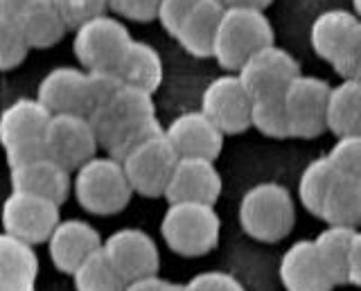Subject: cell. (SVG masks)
<instances>
[{
  "mask_svg": "<svg viewBox=\"0 0 361 291\" xmlns=\"http://www.w3.org/2000/svg\"><path fill=\"white\" fill-rule=\"evenodd\" d=\"M224 12H226V5L221 0H199V3L192 7V12L183 18V23L176 30L174 39L180 43V48L192 54V57H197V59L212 57L214 37H217Z\"/></svg>",
  "mask_w": 361,
  "mask_h": 291,
  "instance_id": "44dd1931",
  "label": "cell"
},
{
  "mask_svg": "<svg viewBox=\"0 0 361 291\" xmlns=\"http://www.w3.org/2000/svg\"><path fill=\"white\" fill-rule=\"evenodd\" d=\"M32 46L18 25L16 18L0 14V68L11 70L25 61Z\"/></svg>",
  "mask_w": 361,
  "mask_h": 291,
  "instance_id": "1f68e13d",
  "label": "cell"
},
{
  "mask_svg": "<svg viewBox=\"0 0 361 291\" xmlns=\"http://www.w3.org/2000/svg\"><path fill=\"white\" fill-rule=\"evenodd\" d=\"M280 280L287 291H332L336 285L316 253L314 240L291 244L280 260Z\"/></svg>",
  "mask_w": 361,
  "mask_h": 291,
  "instance_id": "ffe728a7",
  "label": "cell"
},
{
  "mask_svg": "<svg viewBox=\"0 0 361 291\" xmlns=\"http://www.w3.org/2000/svg\"><path fill=\"white\" fill-rule=\"evenodd\" d=\"M338 176V170L330 161V156L314 159L302 170L298 178V199L305 210H310L314 217L321 215V208L325 204V197L330 192L334 178Z\"/></svg>",
  "mask_w": 361,
  "mask_h": 291,
  "instance_id": "f1b7e54d",
  "label": "cell"
},
{
  "mask_svg": "<svg viewBox=\"0 0 361 291\" xmlns=\"http://www.w3.org/2000/svg\"><path fill=\"white\" fill-rule=\"evenodd\" d=\"M11 190H23V192H34L41 197H48L56 204H63L71 194L73 181L71 170L50 159L48 154L32 159L25 163L11 165Z\"/></svg>",
  "mask_w": 361,
  "mask_h": 291,
  "instance_id": "d6986e66",
  "label": "cell"
},
{
  "mask_svg": "<svg viewBox=\"0 0 361 291\" xmlns=\"http://www.w3.org/2000/svg\"><path fill=\"white\" fill-rule=\"evenodd\" d=\"M50 120L52 113L39 97H20L3 111L0 138L9 167L45 156V133Z\"/></svg>",
  "mask_w": 361,
  "mask_h": 291,
  "instance_id": "8992f818",
  "label": "cell"
},
{
  "mask_svg": "<svg viewBox=\"0 0 361 291\" xmlns=\"http://www.w3.org/2000/svg\"><path fill=\"white\" fill-rule=\"evenodd\" d=\"M319 217L332 226H361V178L338 174Z\"/></svg>",
  "mask_w": 361,
  "mask_h": 291,
  "instance_id": "4316f807",
  "label": "cell"
},
{
  "mask_svg": "<svg viewBox=\"0 0 361 291\" xmlns=\"http://www.w3.org/2000/svg\"><path fill=\"white\" fill-rule=\"evenodd\" d=\"M32 246L16 235H0V291L37 289L39 257Z\"/></svg>",
  "mask_w": 361,
  "mask_h": 291,
  "instance_id": "7402d4cb",
  "label": "cell"
},
{
  "mask_svg": "<svg viewBox=\"0 0 361 291\" xmlns=\"http://www.w3.org/2000/svg\"><path fill=\"white\" fill-rule=\"evenodd\" d=\"M99 138L88 116L54 113L45 133V154L68 170H79L84 163L95 159Z\"/></svg>",
  "mask_w": 361,
  "mask_h": 291,
  "instance_id": "8fae6325",
  "label": "cell"
},
{
  "mask_svg": "<svg viewBox=\"0 0 361 291\" xmlns=\"http://www.w3.org/2000/svg\"><path fill=\"white\" fill-rule=\"evenodd\" d=\"M237 75H240V80L244 82L246 91L253 95V99L278 97L285 95L289 84L300 75V66L285 48L271 43V46L255 52L237 70Z\"/></svg>",
  "mask_w": 361,
  "mask_h": 291,
  "instance_id": "4fadbf2b",
  "label": "cell"
},
{
  "mask_svg": "<svg viewBox=\"0 0 361 291\" xmlns=\"http://www.w3.org/2000/svg\"><path fill=\"white\" fill-rule=\"evenodd\" d=\"M251 127H255L259 133H264L269 138H291V122L282 95L253 99Z\"/></svg>",
  "mask_w": 361,
  "mask_h": 291,
  "instance_id": "4dcf8cb0",
  "label": "cell"
},
{
  "mask_svg": "<svg viewBox=\"0 0 361 291\" xmlns=\"http://www.w3.org/2000/svg\"><path fill=\"white\" fill-rule=\"evenodd\" d=\"M77 291H124L127 283L113 266L109 255L104 253V246L77 266L73 273Z\"/></svg>",
  "mask_w": 361,
  "mask_h": 291,
  "instance_id": "f546056e",
  "label": "cell"
},
{
  "mask_svg": "<svg viewBox=\"0 0 361 291\" xmlns=\"http://www.w3.org/2000/svg\"><path fill=\"white\" fill-rule=\"evenodd\" d=\"M332 86L321 77L298 75L282 95L291 122V138H316L327 129Z\"/></svg>",
  "mask_w": 361,
  "mask_h": 291,
  "instance_id": "9c48e42d",
  "label": "cell"
},
{
  "mask_svg": "<svg viewBox=\"0 0 361 291\" xmlns=\"http://www.w3.org/2000/svg\"><path fill=\"white\" fill-rule=\"evenodd\" d=\"M359 59H361V23L355 27L353 35H350L345 48L341 50V54H338V59L334 61L332 68L345 80V77H353L355 66L359 63Z\"/></svg>",
  "mask_w": 361,
  "mask_h": 291,
  "instance_id": "f35d334b",
  "label": "cell"
},
{
  "mask_svg": "<svg viewBox=\"0 0 361 291\" xmlns=\"http://www.w3.org/2000/svg\"><path fill=\"white\" fill-rule=\"evenodd\" d=\"M161 291H188V287L185 285H178V283H167V280H165Z\"/></svg>",
  "mask_w": 361,
  "mask_h": 291,
  "instance_id": "ee69618b",
  "label": "cell"
},
{
  "mask_svg": "<svg viewBox=\"0 0 361 291\" xmlns=\"http://www.w3.org/2000/svg\"><path fill=\"white\" fill-rule=\"evenodd\" d=\"M199 0H161V7H158V16L156 20L161 23L169 35H176V30L183 23V18L192 12Z\"/></svg>",
  "mask_w": 361,
  "mask_h": 291,
  "instance_id": "74e56055",
  "label": "cell"
},
{
  "mask_svg": "<svg viewBox=\"0 0 361 291\" xmlns=\"http://www.w3.org/2000/svg\"><path fill=\"white\" fill-rule=\"evenodd\" d=\"M37 97L54 113H90V95H88V70L59 66L52 68L39 84Z\"/></svg>",
  "mask_w": 361,
  "mask_h": 291,
  "instance_id": "e0dca14e",
  "label": "cell"
},
{
  "mask_svg": "<svg viewBox=\"0 0 361 291\" xmlns=\"http://www.w3.org/2000/svg\"><path fill=\"white\" fill-rule=\"evenodd\" d=\"M274 43V27L264 9L226 7L214 37L212 57L224 70L237 73L255 52Z\"/></svg>",
  "mask_w": 361,
  "mask_h": 291,
  "instance_id": "7a4b0ae2",
  "label": "cell"
},
{
  "mask_svg": "<svg viewBox=\"0 0 361 291\" xmlns=\"http://www.w3.org/2000/svg\"><path fill=\"white\" fill-rule=\"evenodd\" d=\"M161 0H109V9L120 18L135 20V23H147L158 16Z\"/></svg>",
  "mask_w": 361,
  "mask_h": 291,
  "instance_id": "d590c367",
  "label": "cell"
},
{
  "mask_svg": "<svg viewBox=\"0 0 361 291\" xmlns=\"http://www.w3.org/2000/svg\"><path fill=\"white\" fill-rule=\"evenodd\" d=\"M88 120L93 122L99 144L118 161L142 140L165 131L156 118L154 93L129 84H124L109 104L95 109Z\"/></svg>",
  "mask_w": 361,
  "mask_h": 291,
  "instance_id": "6da1fadb",
  "label": "cell"
},
{
  "mask_svg": "<svg viewBox=\"0 0 361 291\" xmlns=\"http://www.w3.org/2000/svg\"><path fill=\"white\" fill-rule=\"evenodd\" d=\"M188 291H246L235 275L226 271H203L185 285Z\"/></svg>",
  "mask_w": 361,
  "mask_h": 291,
  "instance_id": "8d00e7d4",
  "label": "cell"
},
{
  "mask_svg": "<svg viewBox=\"0 0 361 291\" xmlns=\"http://www.w3.org/2000/svg\"><path fill=\"white\" fill-rule=\"evenodd\" d=\"M327 129L336 138L361 136V82L355 77H345L338 86H332Z\"/></svg>",
  "mask_w": 361,
  "mask_h": 291,
  "instance_id": "d4e9b609",
  "label": "cell"
},
{
  "mask_svg": "<svg viewBox=\"0 0 361 291\" xmlns=\"http://www.w3.org/2000/svg\"><path fill=\"white\" fill-rule=\"evenodd\" d=\"M56 9L61 12L68 27L75 30L86 20L95 18L99 14H106L109 0H52Z\"/></svg>",
  "mask_w": 361,
  "mask_h": 291,
  "instance_id": "e575fe53",
  "label": "cell"
},
{
  "mask_svg": "<svg viewBox=\"0 0 361 291\" xmlns=\"http://www.w3.org/2000/svg\"><path fill=\"white\" fill-rule=\"evenodd\" d=\"M178 151L169 142L167 133L161 131L156 136L142 140L138 147H133L122 159L124 170L138 194L147 199L165 197V190L169 185V178L174 174V167L178 163Z\"/></svg>",
  "mask_w": 361,
  "mask_h": 291,
  "instance_id": "ba28073f",
  "label": "cell"
},
{
  "mask_svg": "<svg viewBox=\"0 0 361 291\" xmlns=\"http://www.w3.org/2000/svg\"><path fill=\"white\" fill-rule=\"evenodd\" d=\"M104 253L124 278V283L158 275V266H161L158 246L152 235L140 228H120L111 233L109 240H104Z\"/></svg>",
  "mask_w": 361,
  "mask_h": 291,
  "instance_id": "5bb4252c",
  "label": "cell"
},
{
  "mask_svg": "<svg viewBox=\"0 0 361 291\" xmlns=\"http://www.w3.org/2000/svg\"><path fill=\"white\" fill-rule=\"evenodd\" d=\"M357 228L350 226H327L316 235L314 246L323 266L334 280V285H350V253H353Z\"/></svg>",
  "mask_w": 361,
  "mask_h": 291,
  "instance_id": "484cf974",
  "label": "cell"
},
{
  "mask_svg": "<svg viewBox=\"0 0 361 291\" xmlns=\"http://www.w3.org/2000/svg\"><path fill=\"white\" fill-rule=\"evenodd\" d=\"M221 194V174L214 167V161L199 156H180L174 174L165 190V199L174 201H201V204H217Z\"/></svg>",
  "mask_w": 361,
  "mask_h": 291,
  "instance_id": "2e32d148",
  "label": "cell"
},
{
  "mask_svg": "<svg viewBox=\"0 0 361 291\" xmlns=\"http://www.w3.org/2000/svg\"><path fill=\"white\" fill-rule=\"evenodd\" d=\"M353 7H355V14L361 18V0H353Z\"/></svg>",
  "mask_w": 361,
  "mask_h": 291,
  "instance_id": "bcb514c9",
  "label": "cell"
},
{
  "mask_svg": "<svg viewBox=\"0 0 361 291\" xmlns=\"http://www.w3.org/2000/svg\"><path fill=\"white\" fill-rule=\"evenodd\" d=\"M350 285L361 287V230H357L350 253Z\"/></svg>",
  "mask_w": 361,
  "mask_h": 291,
  "instance_id": "ab89813d",
  "label": "cell"
},
{
  "mask_svg": "<svg viewBox=\"0 0 361 291\" xmlns=\"http://www.w3.org/2000/svg\"><path fill=\"white\" fill-rule=\"evenodd\" d=\"M116 73L122 77L124 84L154 93L163 84V59L154 46L133 39Z\"/></svg>",
  "mask_w": 361,
  "mask_h": 291,
  "instance_id": "83f0119b",
  "label": "cell"
},
{
  "mask_svg": "<svg viewBox=\"0 0 361 291\" xmlns=\"http://www.w3.org/2000/svg\"><path fill=\"white\" fill-rule=\"evenodd\" d=\"M293 221H296V208L285 185L264 181L244 192L240 223L248 237L267 244L280 242L291 233Z\"/></svg>",
  "mask_w": 361,
  "mask_h": 291,
  "instance_id": "5b68a950",
  "label": "cell"
},
{
  "mask_svg": "<svg viewBox=\"0 0 361 291\" xmlns=\"http://www.w3.org/2000/svg\"><path fill=\"white\" fill-rule=\"evenodd\" d=\"M11 18L18 20L23 35H25L32 48H50L54 43H59L66 32L71 30L52 0H34L30 7Z\"/></svg>",
  "mask_w": 361,
  "mask_h": 291,
  "instance_id": "cb8c5ba5",
  "label": "cell"
},
{
  "mask_svg": "<svg viewBox=\"0 0 361 291\" xmlns=\"http://www.w3.org/2000/svg\"><path fill=\"white\" fill-rule=\"evenodd\" d=\"M201 111L219 125L224 133H242L251 127L253 95L237 73L212 80L201 97Z\"/></svg>",
  "mask_w": 361,
  "mask_h": 291,
  "instance_id": "7c38bea8",
  "label": "cell"
},
{
  "mask_svg": "<svg viewBox=\"0 0 361 291\" xmlns=\"http://www.w3.org/2000/svg\"><path fill=\"white\" fill-rule=\"evenodd\" d=\"M221 221L212 204L174 201L161 221V235L176 255L197 257L210 253L219 244Z\"/></svg>",
  "mask_w": 361,
  "mask_h": 291,
  "instance_id": "277c9868",
  "label": "cell"
},
{
  "mask_svg": "<svg viewBox=\"0 0 361 291\" xmlns=\"http://www.w3.org/2000/svg\"><path fill=\"white\" fill-rule=\"evenodd\" d=\"M131 32L120 18L99 14L75 27L73 48L86 70H118L131 46Z\"/></svg>",
  "mask_w": 361,
  "mask_h": 291,
  "instance_id": "52a82bcc",
  "label": "cell"
},
{
  "mask_svg": "<svg viewBox=\"0 0 361 291\" xmlns=\"http://www.w3.org/2000/svg\"><path fill=\"white\" fill-rule=\"evenodd\" d=\"M34 0H0V14L3 16H18L23 9L30 7Z\"/></svg>",
  "mask_w": 361,
  "mask_h": 291,
  "instance_id": "b9f144b4",
  "label": "cell"
},
{
  "mask_svg": "<svg viewBox=\"0 0 361 291\" xmlns=\"http://www.w3.org/2000/svg\"><path fill=\"white\" fill-rule=\"evenodd\" d=\"M361 23V18L355 12H345V9H327L314 18L310 30V41L314 52L319 54L323 61L334 66L338 54L345 48L350 35Z\"/></svg>",
  "mask_w": 361,
  "mask_h": 291,
  "instance_id": "603a6c76",
  "label": "cell"
},
{
  "mask_svg": "<svg viewBox=\"0 0 361 291\" xmlns=\"http://www.w3.org/2000/svg\"><path fill=\"white\" fill-rule=\"evenodd\" d=\"M327 156L338 174L361 178V136H341Z\"/></svg>",
  "mask_w": 361,
  "mask_h": 291,
  "instance_id": "d6a6232c",
  "label": "cell"
},
{
  "mask_svg": "<svg viewBox=\"0 0 361 291\" xmlns=\"http://www.w3.org/2000/svg\"><path fill=\"white\" fill-rule=\"evenodd\" d=\"M165 133L178 156H199V159L210 161H214L221 154L226 136L217 122L208 113H203L201 109L185 111V113L176 116L165 127Z\"/></svg>",
  "mask_w": 361,
  "mask_h": 291,
  "instance_id": "9a60e30c",
  "label": "cell"
},
{
  "mask_svg": "<svg viewBox=\"0 0 361 291\" xmlns=\"http://www.w3.org/2000/svg\"><path fill=\"white\" fill-rule=\"evenodd\" d=\"M165 280H161L158 275H149V278H140V280H131L124 287V291H161Z\"/></svg>",
  "mask_w": 361,
  "mask_h": 291,
  "instance_id": "60d3db41",
  "label": "cell"
},
{
  "mask_svg": "<svg viewBox=\"0 0 361 291\" xmlns=\"http://www.w3.org/2000/svg\"><path fill=\"white\" fill-rule=\"evenodd\" d=\"M353 77H355V80H359V82H361V59H359V63L355 66V73H353Z\"/></svg>",
  "mask_w": 361,
  "mask_h": 291,
  "instance_id": "f6af8a7d",
  "label": "cell"
},
{
  "mask_svg": "<svg viewBox=\"0 0 361 291\" xmlns=\"http://www.w3.org/2000/svg\"><path fill=\"white\" fill-rule=\"evenodd\" d=\"M59 206L61 204H56V201L48 197L23 192V190H11L3 208L5 233L16 235V237L30 244L48 242L61 221Z\"/></svg>",
  "mask_w": 361,
  "mask_h": 291,
  "instance_id": "30bf717a",
  "label": "cell"
},
{
  "mask_svg": "<svg viewBox=\"0 0 361 291\" xmlns=\"http://www.w3.org/2000/svg\"><path fill=\"white\" fill-rule=\"evenodd\" d=\"M73 190L77 204L90 215H116L135 192L122 161L113 156H95L84 163L75 174Z\"/></svg>",
  "mask_w": 361,
  "mask_h": 291,
  "instance_id": "3957f363",
  "label": "cell"
},
{
  "mask_svg": "<svg viewBox=\"0 0 361 291\" xmlns=\"http://www.w3.org/2000/svg\"><path fill=\"white\" fill-rule=\"evenodd\" d=\"M124 86L122 77L113 70H88V95H90V113L95 109L109 104ZM88 113V116H90Z\"/></svg>",
  "mask_w": 361,
  "mask_h": 291,
  "instance_id": "836d02e7",
  "label": "cell"
},
{
  "mask_svg": "<svg viewBox=\"0 0 361 291\" xmlns=\"http://www.w3.org/2000/svg\"><path fill=\"white\" fill-rule=\"evenodd\" d=\"M226 7H253V9H264L274 0H221Z\"/></svg>",
  "mask_w": 361,
  "mask_h": 291,
  "instance_id": "7bdbcfd3",
  "label": "cell"
},
{
  "mask_svg": "<svg viewBox=\"0 0 361 291\" xmlns=\"http://www.w3.org/2000/svg\"><path fill=\"white\" fill-rule=\"evenodd\" d=\"M104 242H102L95 226H90L84 219H66L59 221V226L48 240V253L52 264L59 268L61 273H75L77 266L82 264L88 255L99 251Z\"/></svg>",
  "mask_w": 361,
  "mask_h": 291,
  "instance_id": "ac0fdd59",
  "label": "cell"
}]
</instances>
